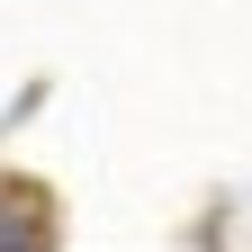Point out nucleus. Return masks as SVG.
Returning a JSON list of instances; mask_svg holds the SVG:
<instances>
[{"label":"nucleus","mask_w":252,"mask_h":252,"mask_svg":"<svg viewBox=\"0 0 252 252\" xmlns=\"http://www.w3.org/2000/svg\"><path fill=\"white\" fill-rule=\"evenodd\" d=\"M54 243V216L36 189H0V252H45Z\"/></svg>","instance_id":"f257e3e1"}]
</instances>
